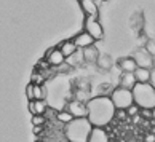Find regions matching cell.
I'll return each instance as SVG.
<instances>
[{
	"mask_svg": "<svg viewBox=\"0 0 155 142\" xmlns=\"http://www.w3.org/2000/svg\"><path fill=\"white\" fill-rule=\"evenodd\" d=\"M88 118L93 126L106 128L114 118H115L117 107L114 105L110 96H96L91 98L88 102Z\"/></svg>",
	"mask_w": 155,
	"mask_h": 142,
	"instance_id": "obj_1",
	"label": "cell"
},
{
	"mask_svg": "<svg viewBox=\"0 0 155 142\" xmlns=\"http://www.w3.org/2000/svg\"><path fill=\"white\" fill-rule=\"evenodd\" d=\"M93 128L94 126H93V123L90 121L88 117L74 118L71 123L66 124L64 136H66L67 142H88Z\"/></svg>",
	"mask_w": 155,
	"mask_h": 142,
	"instance_id": "obj_2",
	"label": "cell"
},
{
	"mask_svg": "<svg viewBox=\"0 0 155 142\" xmlns=\"http://www.w3.org/2000/svg\"><path fill=\"white\" fill-rule=\"evenodd\" d=\"M133 94L134 104L141 109H155V88L150 83H136Z\"/></svg>",
	"mask_w": 155,
	"mask_h": 142,
	"instance_id": "obj_3",
	"label": "cell"
},
{
	"mask_svg": "<svg viewBox=\"0 0 155 142\" xmlns=\"http://www.w3.org/2000/svg\"><path fill=\"white\" fill-rule=\"evenodd\" d=\"M110 99L114 102V105L117 109H123L126 110L128 107H131L134 104V94H133V89H128V88H123V86H118L115 88L114 91L110 93Z\"/></svg>",
	"mask_w": 155,
	"mask_h": 142,
	"instance_id": "obj_4",
	"label": "cell"
},
{
	"mask_svg": "<svg viewBox=\"0 0 155 142\" xmlns=\"http://www.w3.org/2000/svg\"><path fill=\"white\" fill-rule=\"evenodd\" d=\"M66 110H69L74 115V118H83V117H88V105L87 102L83 101H78V99H74L71 102H67Z\"/></svg>",
	"mask_w": 155,
	"mask_h": 142,
	"instance_id": "obj_5",
	"label": "cell"
},
{
	"mask_svg": "<svg viewBox=\"0 0 155 142\" xmlns=\"http://www.w3.org/2000/svg\"><path fill=\"white\" fill-rule=\"evenodd\" d=\"M133 58L136 61L137 67H146V69H152L153 67V56L147 51V48H139L134 51Z\"/></svg>",
	"mask_w": 155,
	"mask_h": 142,
	"instance_id": "obj_6",
	"label": "cell"
},
{
	"mask_svg": "<svg viewBox=\"0 0 155 142\" xmlns=\"http://www.w3.org/2000/svg\"><path fill=\"white\" fill-rule=\"evenodd\" d=\"M85 31L90 32L91 35L94 37L96 42L104 38V29H102L101 22L96 18H87V16H85Z\"/></svg>",
	"mask_w": 155,
	"mask_h": 142,
	"instance_id": "obj_7",
	"label": "cell"
},
{
	"mask_svg": "<svg viewBox=\"0 0 155 142\" xmlns=\"http://www.w3.org/2000/svg\"><path fill=\"white\" fill-rule=\"evenodd\" d=\"M45 59H47V62L50 66L59 67L61 64H64V62H66V56L61 51L59 47H53V48L47 50V53H45Z\"/></svg>",
	"mask_w": 155,
	"mask_h": 142,
	"instance_id": "obj_8",
	"label": "cell"
},
{
	"mask_svg": "<svg viewBox=\"0 0 155 142\" xmlns=\"http://www.w3.org/2000/svg\"><path fill=\"white\" fill-rule=\"evenodd\" d=\"M74 40V43L78 47V50H85V48H88V47H91V45H94V37L91 35L90 32H87V31H83V32H80V34H77L75 37L72 38Z\"/></svg>",
	"mask_w": 155,
	"mask_h": 142,
	"instance_id": "obj_9",
	"label": "cell"
},
{
	"mask_svg": "<svg viewBox=\"0 0 155 142\" xmlns=\"http://www.w3.org/2000/svg\"><path fill=\"white\" fill-rule=\"evenodd\" d=\"M27 109L32 115H45L48 110V104H47V99H34L29 101V105Z\"/></svg>",
	"mask_w": 155,
	"mask_h": 142,
	"instance_id": "obj_10",
	"label": "cell"
},
{
	"mask_svg": "<svg viewBox=\"0 0 155 142\" xmlns=\"http://www.w3.org/2000/svg\"><path fill=\"white\" fill-rule=\"evenodd\" d=\"M80 7H82V11L87 18H96L99 16V11H97V7L93 0H80Z\"/></svg>",
	"mask_w": 155,
	"mask_h": 142,
	"instance_id": "obj_11",
	"label": "cell"
},
{
	"mask_svg": "<svg viewBox=\"0 0 155 142\" xmlns=\"http://www.w3.org/2000/svg\"><path fill=\"white\" fill-rule=\"evenodd\" d=\"M136 83H137V78L134 75V72H123L120 75V86L133 89L136 86Z\"/></svg>",
	"mask_w": 155,
	"mask_h": 142,
	"instance_id": "obj_12",
	"label": "cell"
},
{
	"mask_svg": "<svg viewBox=\"0 0 155 142\" xmlns=\"http://www.w3.org/2000/svg\"><path fill=\"white\" fill-rule=\"evenodd\" d=\"M88 142H109V134H107V131L104 128L94 126L91 134H90Z\"/></svg>",
	"mask_w": 155,
	"mask_h": 142,
	"instance_id": "obj_13",
	"label": "cell"
},
{
	"mask_svg": "<svg viewBox=\"0 0 155 142\" xmlns=\"http://www.w3.org/2000/svg\"><path fill=\"white\" fill-rule=\"evenodd\" d=\"M118 66L120 69H122L123 72H134L137 69V64L133 56H130V58H120L118 59Z\"/></svg>",
	"mask_w": 155,
	"mask_h": 142,
	"instance_id": "obj_14",
	"label": "cell"
},
{
	"mask_svg": "<svg viewBox=\"0 0 155 142\" xmlns=\"http://www.w3.org/2000/svg\"><path fill=\"white\" fill-rule=\"evenodd\" d=\"M83 51V58H85V62H97L99 59V51H97L96 45H91V47L82 50Z\"/></svg>",
	"mask_w": 155,
	"mask_h": 142,
	"instance_id": "obj_15",
	"label": "cell"
},
{
	"mask_svg": "<svg viewBox=\"0 0 155 142\" xmlns=\"http://www.w3.org/2000/svg\"><path fill=\"white\" fill-rule=\"evenodd\" d=\"M58 47L61 48V51L64 53L66 58H69V56L74 54V53H75V51L78 50V47H77L75 43H74V40H64V42H61Z\"/></svg>",
	"mask_w": 155,
	"mask_h": 142,
	"instance_id": "obj_16",
	"label": "cell"
},
{
	"mask_svg": "<svg viewBox=\"0 0 155 142\" xmlns=\"http://www.w3.org/2000/svg\"><path fill=\"white\" fill-rule=\"evenodd\" d=\"M150 72H152V69L137 67V69L134 70V75L137 78V83H149V82H150Z\"/></svg>",
	"mask_w": 155,
	"mask_h": 142,
	"instance_id": "obj_17",
	"label": "cell"
},
{
	"mask_svg": "<svg viewBox=\"0 0 155 142\" xmlns=\"http://www.w3.org/2000/svg\"><path fill=\"white\" fill-rule=\"evenodd\" d=\"M85 61V58H83V51L82 50H77L74 54H71L69 58H66V62L71 67H75V66H80L82 62Z\"/></svg>",
	"mask_w": 155,
	"mask_h": 142,
	"instance_id": "obj_18",
	"label": "cell"
},
{
	"mask_svg": "<svg viewBox=\"0 0 155 142\" xmlns=\"http://www.w3.org/2000/svg\"><path fill=\"white\" fill-rule=\"evenodd\" d=\"M56 118H58V121H61V123L66 126L67 123H71V121L74 120V115H72V113L69 112V110L62 109V110H59L58 113H56Z\"/></svg>",
	"mask_w": 155,
	"mask_h": 142,
	"instance_id": "obj_19",
	"label": "cell"
},
{
	"mask_svg": "<svg viewBox=\"0 0 155 142\" xmlns=\"http://www.w3.org/2000/svg\"><path fill=\"white\" fill-rule=\"evenodd\" d=\"M96 64L99 66L101 69H104V70H109V69H110V67H112V59H110V56H109V54H101Z\"/></svg>",
	"mask_w": 155,
	"mask_h": 142,
	"instance_id": "obj_20",
	"label": "cell"
},
{
	"mask_svg": "<svg viewBox=\"0 0 155 142\" xmlns=\"http://www.w3.org/2000/svg\"><path fill=\"white\" fill-rule=\"evenodd\" d=\"M34 94H35V99H45L47 98V88L34 83Z\"/></svg>",
	"mask_w": 155,
	"mask_h": 142,
	"instance_id": "obj_21",
	"label": "cell"
},
{
	"mask_svg": "<svg viewBox=\"0 0 155 142\" xmlns=\"http://www.w3.org/2000/svg\"><path fill=\"white\" fill-rule=\"evenodd\" d=\"M32 126H45L47 123V117L45 115H32Z\"/></svg>",
	"mask_w": 155,
	"mask_h": 142,
	"instance_id": "obj_22",
	"label": "cell"
},
{
	"mask_svg": "<svg viewBox=\"0 0 155 142\" xmlns=\"http://www.w3.org/2000/svg\"><path fill=\"white\" fill-rule=\"evenodd\" d=\"M126 113H128V117H137L141 113V107L139 105H136V104H133L131 107H128V109H126Z\"/></svg>",
	"mask_w": 155,
	"mask_h": 142,
	"instance_id": "obj_23",
	"label": "cell"
},
{
	"mask_svg": "<svg viewBox=\"0 0 155 142\" xmlns=\"http://www.w3.org/2000/svg\"><path fill=\"white\" fill-rule=\"evenodd\" d=\"M26 96H27V99H29V101L35 99V94H34V83L32 82L26 86Z\"/></svg>",
	"mask_w": 155,
	"mask_h": 142,
	"instance_id": "obj_24",
	"label": "cell"
},
{
	"mask_svg": "<svg viewBox=\"0 0 155 142\" xmlns=\"http://www.w3.org/2000/svg\"><path fill=\"white\" fill-rule=\"evenodd\" d=\"M146 48L152 56H155V38H149V40L146 42Z\"/></svg>",
	"mask_w": 155,
	"mask_h": 142,
	"instance_id": "obj_25",
	"label": "cell"
},
{
	"mask_svg": "<svg viewBox=\"0 0 155 142\" xmlns=\"http://www.w3.org/2000/svg\"><path fill=\"white\" fill-rule=\"evenodd\" d=\"M141 117L147 118V120H152V109H141Z\"/></svg>",
	"mask_w": 155,
	"mask_h": 142,
	"instance_id": "obj_26",
	"label": "cell"
},
{
	"mask_svg": "<svg viewBox=\"0 0 155 142\" xmlns=\"http://www.w3.org/2000/svg\"><path fill=\"white\" fill-rule=\"evenodd\" d=\"M144 142H155V133H147L144 136Z\"/></svg>",
	"mask_w": 155,
	"mask_h": 142,
	"instance_id": "obj_27",
	"label": "cell"
},
{
	"mask_svg": "<svg viewBox=\"0 0 155 142\" xmlns=\"http://www.w3.org/2000/svg\"><path fill=\"white\" fill-rule=\"evenodd\" d=\"M155 88V67H152V72H150V82H149Z\"/></svg>",
	"mask_w": 155,
	"mask_h": 142,
	"instance_id": "obj_28",
	"label": "cell"
},
{
	"mask_svg": "<svg viewBox=\"0 0 155 142\" xmlns=\"http://www.w3.org/2000/svg\"><path fill=\"white\" fill-rule=\"evenodd\" d=\"M40 129H42V126H34V131L35 133H40Z\"/></svg>",
	"mask_w": 155,
	"mask_h": 142,
	"instance_id": "obj_29",
	"label": "cell"
},
{
	"mask_svg": "<svg viewBox=\"0 0 155 142\" xmlns=\"http://www.w3.org/2000/svg\"><path fill=\"white\" fill-rule=\"evenodd\" d=\"M152 120H155V109H152Z\"/></svg>",
	"mask_w": 155,
	"mask_h": 142,
	"instance_id": "obj_30",
	"label": "cell"
},
{
	"mask_svg": "<svg viewBox=\"0 0 155 142\" xmlns=\"http://www.w3.org/2000/svg\"><path fill=\"white\" fill-rule=\"evenodd\" d=\"M37 142H42V140H37Z\"/></svg>",
	"mask_w": 155,
	"mask_h": 142,
	"instance_id": "obj_31",
	"label": "cell"
}]
</instances>
